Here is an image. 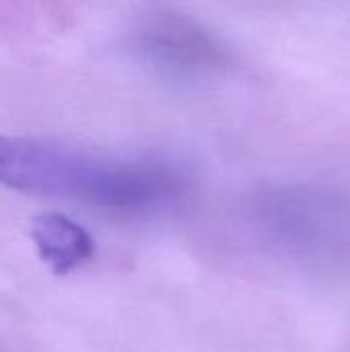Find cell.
Here are the masks:
<instances>
[{
  "label": "cell",
  "instance_id": "cell-2",
  "mask_svg": "<svg viewBox=\"0 0 350 352\" xmlns=\"http://www.w3.org/2000/svg\"><path fill=\"white\" fill-rule=\"evenodd\" d=\"M31 237L39 258L56 272L68 274L93 258V237L78 223L58 212H45L33 219Z\"/></svg>",
  "mask_w": 350,
  "mask_h": 352
},
{
  "label": "cell",
  "instance_id": "cell-1",
  "mask_svg": "<svg viewBox=\"0 0 350 352\" xmlns=\"http://www.w3.org/2000/svg\"><path fill=\"white\" fill-rule=\"evenodd\" d=\"M0 186L103 206H130L146 196L130 171L25 136H0Z\"/></svg>",
  "mask_w": 350,
  "mask_h": 352
}]
</instances>
